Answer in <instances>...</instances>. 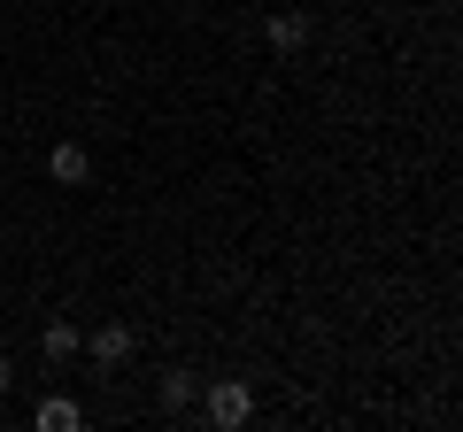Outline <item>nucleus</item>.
Wrapping results in <instances>:
<instances>
[{
    "instance_id": "5",
    "label": "nucleus",
    "mask_w": 463,
    "mask_h": 432,
    "mask_svg": "<svg viewBox=\"0 0 463 432\" xmlns=\"http://www.w3.org/2000/svg\"><path fill=\"white\" fill-rule=\"evenodd\" d=\"M32 417H39V432H78V425H85V409H78L70 394H47Z\"/></svg>"
},
{
    "instance_id": "8",
    "label": "nucleus",
    "mask_w": 463,
    "mask_h": 432,
    "mask_svg": "<svg viewBox=\"0 0 463 432\" xmlns=\"http://www.w3.org/2000/svg\"><path fill=\"white\" fill-rule=\"evenodd\" d=\"M8 386H16V363H8V355H0V394H8Z\"/></svg>"
},
{
    "instance_id": "3",
    "label": "nucleus",
    "mask_w": 463,
    "mask_h": 432,
    "mask_svg": "<svg viewBox=\"0 0 463 432\" xmlns=\"http://www.w3.org/2000/svg\"><path fill=\"white\" fill-rule=\"evenodd\" d=\"M248 417H255V394H248V386H240V379H216V386H209V425L240 432V425H248Z\"/></svg>"
},
{
    "instance_id": "6",
    "label": "nucleus",
    "mask_w": 463,
    "mask_h": 432,
    "mask_svg": "<svg viewBox=\"0 0 463 432\" xmlns=\"http://www.w3.org/2000/svg\"><path fill=\"white\" fill-rule=\"evenodd\" d=\"M70 355H85V333L70 316H47V363H70Z\"/></svg>"
},
{
    "instance_id": "2",
    "label": "nucleus",
    "mask_w": 463,
    "mask_h": 432,
    "mask_svg": "<svg viewBox=\"0 0 463 432\" xmlns=\"http://www.w3.org/2000/svg\"><path fill=\"white\" fill-rule=\"evenodd\" d=\"M47 178L78 193V185L93 178V147H85V139H54V147H47Z\"/></svg>"
},
{
    "instance_id": "7",
    "label": "nucleus",
    "mask_w": 463,
    "mask_h": 432,
    "mask_svg": "<svg viewBox=\"0 0 463 432\" xmlns=\"http://www.w3.org/2000/svg\"><path fill=\"white\" fill-rule=\"evenodd\" d=\"M194 394H201V386H194V371H170L155 401H163V417H178V409H194Z\"/></svg>"
},
{
    "instance_id": "4",
    "label": "nucleus",
    "mask_w": 463,
    "mask_h": 432,
    "mask_svg": "<svg viewBox=\"0 0 463 432\" xmlns=\"http://www.w3.org/2000/svg\"><path fill=\"white\" fill-rule=\"evenodd\" d=\"M263 39H270L279 54H301V47H309V16H301V8H279V16L263 23Z\"/></svg>"
},
{
    "instance_id": "1",
    "label": "nucleus",
    "mask_w": 463,
    "mask_h": 432,
    "mask_svg": "<svg viewBox=\"0 0 463 432\" xmlns=\"http://www.w3.org/2000/svg\"><path fill=\"white\" fill-rule=\"evenodd\" d=\"M85 355H93L100 371H124V363H132V355H139V333H132V324H116V316H109L100 333H85Z\"/></svg>"
}]
</instances>
